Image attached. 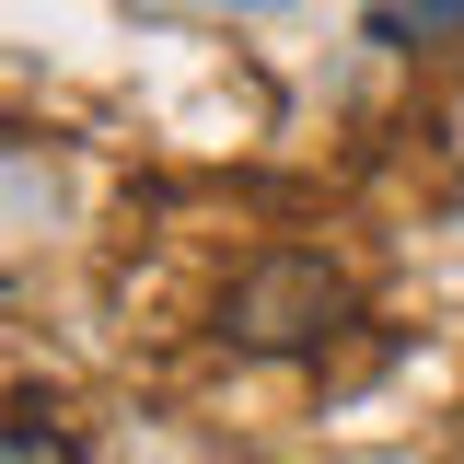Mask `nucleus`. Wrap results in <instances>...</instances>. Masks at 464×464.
Here are the masks:
<instances>
[{"instance_id": "1", "label": "nucleus", "mask_w": 464, "mask_h": 464, "mask_svg": "<svg viewBox=\"0 0 464 464\" xmlns=\"http://www.w3.org/2000/svg\"><path fill=\"white\" fill-rule=\"evenodd\" d=\"M348 267L337 256H314V244H267L244 279H232V337L244 348H325L348 325Z\"/></svg>"}, {"instance_id": "2", "label": "nucleus", "mask_w": 464, "mask_h": 464, "mask_svg": "<svg viewBox=\"0 0 464 464\" xmlns=\"http://www.w3.org/2000/svg\"><path fill=\"white\" fill-rule=\"evenodd\" d=\"M0 464H82V453H70V430H47V418L24 406V418L0 430Z\"/></svg>"}]
</instances>
